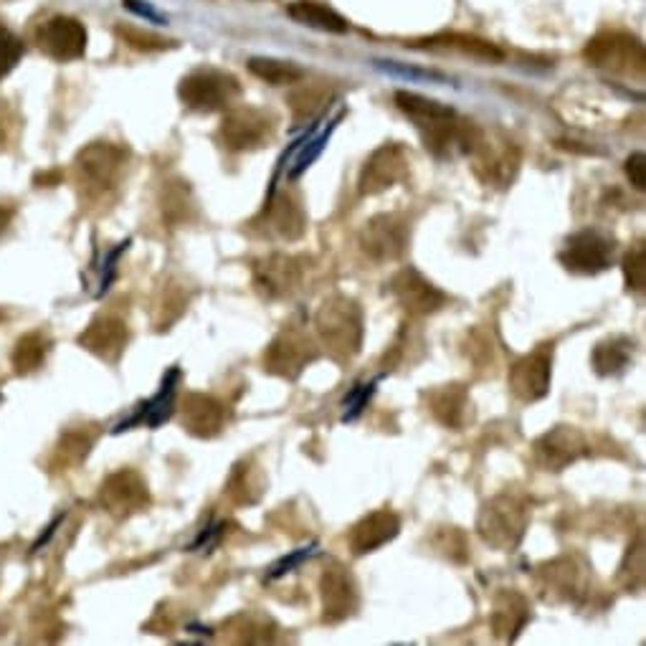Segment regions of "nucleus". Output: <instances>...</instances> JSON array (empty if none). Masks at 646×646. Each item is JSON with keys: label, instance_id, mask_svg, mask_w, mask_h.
<instances>
[{"label": "nucleus", "instance_id": "nucleus-39", "mask_svg": "<svg viewBox=\"0 0 646 646\" xmlns=\"http://www.w3.org/2000/svg\"><path fill=\"white\" fill-rule=\"evenodd\" d=\"M0 403H3V393H0Z\"/></svg>", "mask_w": 646, "mask_h": 646}, {"label": "nucleus", "instance_id": "nucleus-3", "mask_svg": "<svg viewBox=\"0 0 646 646\" xmlns=\"http://www.w3.org/2000/svg\"><path fill=\"white\" fill-rule=\"evenodd\" d=\"M583 59L591 66L628 79H642L646 72V51L642 41L626 31L596 33L583 49Z\"/></svg>", "mask_w": 646, "mask_h": 646}, {"label": "nucleus", "instance_id": "nucleus-17", "mask_svg": "<svg viewBox=\"0 0 646 646\" xmlns=\"http://www.w3.org/2000/svg\"><path fill=\"white\" fill-rule=\"evenodd\" d=\"M411 49H427L437 51V54H462L476 61H486V64H498L504 59L502 49L494 47L492 41H484L480 37H472V33H437V37L411 41Z\"/></svg>", "mask_w": 646, "mask_h": 646}, {"label": "nucleus", "instance_id": "nucleus-33", "mask_svg": "<svg viewBox=\"0 0 646 646\" xmlns=\"http://www.w3.org/2000/svg\"><path fill=\"white\" fill-rule=\"evenodd\" d=\"M21 57H23L21 39L8 29H0V82L19 66Z\"/></svg>", "mask_w": 646, "mask_h": 646}, {"label": "nucleus", "instance_id": "nucleus-2", "mask_svg": "<svg viewBox=\"0 0 646 646\" xmlns=\"http://www.w3.org/2000/svg\"><path fill=\"white\" fill-rule=\"evenodd\" d=\"M178 96L193 112H224L232 110L234 102L242 96V84L224 69L198 66L181 79Z\"/></svg>", "mask_w": 646, "mask_h": 646}, {"label": "nucleus", "instance_id": "nucleus-14", "mask_svg": "<svg viewBox=\"0 0 646 646\" xmlns=\"http://www.w3.org/2000/svg\"><path fill=\"white\" fill-rule=\"evenodd\" d=\"M409 246V226L398 216L370 218L360 232V249L373 262H396Z\"/></svg>", "mask_w": 646, "mask_h": 646}, {"label": "nucleus", "instance_id": "nucleus-25", "mask_svg": "<svg viewBox=\"0 0 646 646\" xmlns=\"http://www.w3.org/2000/svg\"><path fill=\"white\" fill-rule=\"evenodd\" d=\"M593 370L601 378H616L626 373L634 362V342L624 338V335H614V338L601 340L596 348H593Z\"/></svg>", "mask_w": 646, "mask_h": 646}, {"label": "nucleus", "instance_id": "nucleus-32", "mask_svg": "<svg viewBox=\"0 0 646 646\" xmlns=\"http://www.w3.org/2000/svg\"><path fill=\"white\" fill-rule=\"evenodd\" d=\"M624 281L628 291H644L646 287V249L636 246L634 252L626 254L624 259Z\"/></svg>", "mask_w": 646, "mask_h": 646}, {"label": "nucleus", "instance_id": "nucleus-6", "mask_svg": "<svg viewBox=\"0 0 646 646\" xmlns=\"http://www.w3.org/2000/svg\"><path fill=\"white\" fill-rule=\"evenodd\" d=\"M469 155H472L474 161L476 178L486 185L507 188L520 171L517 145L498 135H484V132H480V137H476V143Z\"/></svg>", "mask_w": 646, "mask_h": 646}, {"label": "nucleus", "instance_id": "nucleus-28", "mask_svg": "<svg viewBox=\"0 0 646 646\" xmlns=\"http://www.w3.org/2000/svg\"><path fill=\"white\" fill-rule=\"evenodd\" d=\"M102 498H107L112 512L114 510L127 512L147 502V486L137 480V474L122 472L114 474L112 480L102 486Z\"/></svg>", "mask_w": 646, "mask_h": 646}, {"label": "nucleus", "instance_id": "nucleus-18", "mask_svg": "<svg viewBox=\"0 0 646 646\" xmlns=\"http://www.w3.org/2000/svg\"><path fill=\"white\" fill-rule=\"evenodd\" d=\"M228 423L226 406L214 396L188 393L183 401V429L198 439H214Z\"/></svg>", "mask_w": 646, "mask_h": 646}, {"label": "nucleus", "instance_id": "nucleus-24", "mask_svg": "<svg viewBox=\"0 0 646 646\" xmlns=\"http://www.w3.org/2000/svg\"><path fill=\"white\" fill-rule=\"evenodd\" d=\"M267 224L271 234L287 238V242H297L305 234L307 218L299 201L291 193H279L267 206Z\"/></svg>", "mask_w": 646, "mask_h": 646}, {"label": "nucleus", "instance_id": "nucleus-30", "mask_svg": "<svg viewBox=\"0 0 646 646\" xmlns=\"http://www.w3.org/2000/svg\"><path fill=\"white\" fill-rule=\"evenodd\" d=\"M249 72L271 86H289L305 79V69H299L295 61H281L269 57H254L249 61Z\"/></svg>", "mask_w": 646, "mask_h": 646}, {"label": "nucleus", "instance_id": "nucleus-20", "mask_svg": "<svg viewBox=\"0 0 646 646\" xmlns=\"http://www.w3.org/2000/svg\"><path fill=\"white\" fill-rule=\"evenodd\" d=\"M125 161H127L125 150L114 147L110 143H96L82 150V155H79V171H82V175L90 183L107 188V185H112L114 178H117L120 167L125 165Z\"/></svg>", "mask_w": 646, "mask_h": 646}, {"label": "nucleus", "instance_id": "nucleus-15", "mask_svg": "<svg viewBox=\"0 0 646 646\" xmlns=\"http://www.w3.org/2000/svg\"><path fill=\"white\" fill-rule=\"evenodd\" d=\"M320 596H322V622L340 624L345 618L356 614L358 608V586L352 575L342 565H330L325 568L320 578Z\"/></svg>", "mask_w": 646, "mask_h": 646}, {"label": "nucleus", "instance_id": "nucleus-13", "mask_svg": "<svg viewBox=\"0 0 646 646\" xmlns=\"http://www.w3.org/2000/svg\"><path fill=\"white\" fill-rule=\"evenodd\" d=\"M535 462L545 472H563L565 466L578 462L581 457L588 454L586 437L575 427H555L547 431L533 444Z\"/></svg>", "mask_w": 646, "mask_h": 646}, {"label": "nucleus", "instance_id": "nucleus-9", "mask_svg": "<svg viewBox=\"0 0 646 646\" xmlns=\"http://www.w3.org/2000/svg\"><path fill=\"white\" fill-rule=\"evenodd\" d=\"M317 358L312 340L303 330L285 327L264 352V370L271 376L295 380Z\"/></svg>", "mask_w": 646, "mask_h": 646}, {"label": "nucleus", "instance_id": "nucleus-31", "mask_svg": "<svg viewBox=\"0 0 646 646\" xmlns=\"http://www.w3.org/2000/svg\"><path fill=\"white\" fill-rule=\"evenodd\" d=\"M117 37L127 43V47L137 49V51H165V49H175L178 43L171 39L157 37L153 31H143L135 29V25H117Z\"/></svg>", "mask_w": 646, "mask_h": 646}, {"label": "nucleus", "instance_id": "nucleus-19", "mask_svg": "<svg viewBox=\"0 0 646 646\" xmlns=\"http://www.w3.org/2000/svg\"><path fill=\"white\" fill-rule=\"evenodd\" d=\"M398 530H401V520H398V515H393L391 510L370 512V515L362 517L358 525L350 530V537H348L350 551L356 555L373 553L386 543H391V540L398 535Z\"/></svg>", "mask_w": 646, "mask_h": 646}, {"label": "nucleus", "instance_id": "nucleus-34", "mask_svg": "<svg viewBox=\"0 0 646 646\" xmlns=\"http://www.w3.org/2000/svg\"><path fill=\"white\" fill-rule=\"evenodd\" d=\"M252 472L254 469H249L246 464H238L234 469L232 482H228V494H232L234 502H238V504H254L256 502V498L252 494V486H254Z\"/></svg>", "mask_w": 646, "mask_h": 646}, {"label": "nucleus", "instance_id": "nucleus-4", "mask_svg": "<svg viewBox=\"0 0 646 646\" xmlns=\"http://www.w3.org/2000/svg\"><path fill=\"white\" fill-rule=\"evenodd\" d=\"M530 522V507L517 494H498L484 504L480 515V535L498 551H512L525 537Z\"/></svg>", "mask_w": 646, "mask_h": 646}, {"label": "nucleus", "instance_id": "nucleus-1", "mask_svg": "<svg viewBox=\"0 0 646 646\" xmlns=\"http://www.w3.org/2000/svg\"><path fill=\"white\" fill-rule=\"evenodd\" d=\"M315 327L327 352L340 362L356 358L362 348V338H366L360 305L342 295L325 299L315 315Z\"/></svg>", "mask_w": 646, "mask_h": 646}, {"label": "nucleus", "instance_id": "nucleus-27", "mask_svg": "<svg viewBox=\"0 0 646 646\" xmlns=\"http://www.w3.org/2000/svg\"><path fill=\"white\" fill-rule=\"evenodd\" d=\"M396 104L406 117L413 120V125L419 130H427L431 125H437V122L451 117V114H457L449 104L429 100V96H421L416 92H396Z\"/></svg>", "mask_w": 646, "mask_h": 646}, {"label": "nucleus", "instance_id": "nucleus-38", "mask_svg": "<svg viewBox=\"0 0 646 646\" xmlns=\"http://www.w3.org/2000/svg\"><path fill=\"white\" fill-rule=\"evenodd\" d=\"M309 555V551H303V553H297V555H291L289 561H281L277 568L271 571V578H279V575H285V573H289V568H295V565L299 563V561H305V557Z\"/></svg>", "mask_w": 646, "mask_h": 646}, {"label": "nucleus", "instance_id": "nucleus-8", "mask_svg": "<svg viewBox=\"0 0 646 646\" xmlns=\"http://www.w3.org/2000/svg\"><path fill=\"white\" fill-rule=\"evenodd\" d=\"M557 262L573 274L593 277L611 267L614 262V242L596 228H583L565 242L563 252L557 254Z\"/></svg>", "mask_w": 646, "mask_h": 646}, {"label": "nucleus", "instance_id": "nucleus-36", "mask_svg": "<svg viewBox=\"0 0 646 646\" xmlns=\"http://www.w3.org/2000/svg\"><path fill=\"white\" fill-rule=\"evenodd\" d=\"M373 388H376V383L356 386V391H352L348 398H345V409H350L348 413H345V421H352L362 409H366V403H368L370 393H373Z\"/></svg>", "mask_w": 646, "mask_h": 646}, {"label": "nucleus", "instance_id": "nucleus-22", "mask_svg": "<svg viewBox=\"0 0 646 646\" xmlns=\"http://www.w3.org/2000/svg\"><path fill=\"white\" fill-rule=\"evenodd\" d=\"M530 622V604L527 598L517 591L504 588L494 598V611H492V626L494 634L504 642H515L517 634L525 628Z\"/></svg>", "mask_w": 646, "mask_h": 646}, {"label": "nucleus", "instance_id": "nucleus-12", "mask_svg": "<svg viewBox=\"0 0 646 646\" xmlns=\"http://www.w3.org/2000/svg\"><path fill=\"white\" fill-rule=\"evenodd\" d=\"M551 366H553V345L537 348L530 356L520 358L510 370V391L522 403H535L551 391Z\"/></svg>", "mask_w": 646, "mask_h": 646}, {"label": "nucleus", "instance_id": "nucleus-37", "mask_svg": "<svg viewBox=\"0 0 646 646\" xmlns=\"http://www.w3.org/2000/svg\"><path fill=\"white\" fill-rule=\"evenodd\" d=\"M624 171L636 191L646 188V157H644V153H634L632 157H628Z\"/></svg>", "mask_w": 646, "mask_h": 646}, {"label": "nucleus", "instance_id": "nucleus-26", "mask_svg": "<svg viewBox=\"0 0 646 646\" xmlns=\"http://www.w3.org/2000/svg\"><path fill=\"white\" fill-rule=\"evenodd\" d=\"M287 13L289 19L297 21L299 25H307V29H317L325 33H348L350 29L348 19H342L335 8L317 3V0H295V3L287 6Z\"/></svg>", "mask_w": 646, "mask_h": 646}, {"label": "nucleus", "instance_id": "nucleus-21", "mask_svg": "<svg viewBox=\"0 0 646 646\" xmlns=\"http://www.w3.org/2000/svg\"><path fill=\"white\" fill-rule=\"evenodd\" d=\"M429 409L441 427L464 429L472 419V401L464 386H441L429 396Z\"/></svg>", "mask_w": 646, "mask_h": 646}, {"label": "nucleus", "instance_id": "nucleus-23", "mask_svg": "<svg viewBox=\"0 0 646 646\" xmlns=\"http://www.w3.org/2000/svg\"><path fill=\"white\" fill-rule=\"evenodd\" d=\"M178 378H181V370L173 368L171 373L163 378V386H161V391H157V396H153L150 401H145L143 406H140V411L132 416V419L117 423V427H114V433L135 427V423H145V427L155 429V427H161V423H165L167 419H171L173 406H175V386H178Z\"/></svg>", "mask_w": 646, "mask_h": 646}, {"label": "nucleus", "instance_id": "nucleus-16", "mask_svg": "<svg viewBox=\"0 0 646 646\" xmlns=\"http://www.w3.org/2000/svg\"><path fill=\"white\" fill-rule=\"evenodd\" d=\"M303 259L287 254H271L267 259L256 262L254 267V281L264 295L271 299L289 297L291 291H297L303 285Z\"/></svg>", "mask_w": 646, "mask_h": 646}, {"label": "nucleus", "instance_id": "nucleus-11", "mask_svg": "<svg viewBox=\"0 0 646 646\" xmlns=\"http://www.w3.org/2000/svg\"><path fill=\"white\" fill-rule=\"evenodd\" d=\"M37 47L54 61H76L86 51V29L72 16H54L37 29Z\"/></svg>", "mask_w": 646, "mask_h": 646}, {"label": "nucleus", "instance_id": "nucleus-10", "mask_svg": "<svg viewBox=\"0 0 646 646\" xmlns=\"http://www.w3.org/2000/svg\"><path fill=\"white\" fill-rule=\"evenodd\" d=\"M388 291H391L396 303L413 317H427L439 312V309L449 303L444 291L433 287L431 281L413 267L396 271L393 279L388 281Z\"/></svg>", "mask_w": 646, "mask_h": 646}, {"label": "nucleus", "instance_id": "nucleus-7", "mask_svg": "<svg viewBox=\"0 0 646 646\" xmlns=\"http://www.w3.org/2000/svg\"><path fill=\"white\" fill-rule=\"evenodd\" d=\"M409 171H411L409 150L398 143L380 145L360 171L358 181L360 196H378V193L393 188L396 183H403L409 178Z\"/></svg>", "mask_w": 646, "mask_h": 646}, {"label": "nucleus", "instance_id": "nucleus-35", "mask_svg": "<svg viewBox=\"0 0 646 646\" xmlns=\"http://www.w3.org/2000/svg\"><path fill=\"white\" fill-rule=\"evenodd\" d=\"M322 107V94L317 96L315 90H303L291 94V110H295V120H309L315 110Z\"/></svg>", "mask_w": 646, "mask_h": 646}, {"label": "nucleus", "instance_id": "nucleus-5", "mask_svg": "<svg viewBox=\"0 0 646 646\" xmlns=\"http://www.w3.org/2000/svg\"><path fill=\"white\" fill-rule=\"evenodd\" d=\"M277 135V117L267 110L232 107L218 125V143L232 153H249V150L267 147Z\"/></svg>", "mask_w": 646, "mask_h": 646}, {"label": "nucleus", "instance_id": "nucleus-29", "mask_svg": "<svg viewBox=\"0 0 646 646\" xmlns=\"http://www.w3.org/2000/svg\"><path fill=\"white\" fill-rule=\"evenodd\" d=\"M127 342V330L122 322H114V320H102V322H94L92 330L86 332V338L82 335V345H86L96 356L114 360L125 348Z\"/></svg>", "mask_w": 646, "mask_h": 646}]
</instances>
